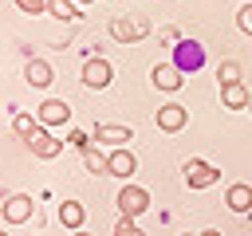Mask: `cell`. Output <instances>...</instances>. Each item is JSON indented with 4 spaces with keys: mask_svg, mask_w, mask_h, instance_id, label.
Segmentation results:
<instances>
[{
    "mask_svg": "<svg viewBox=\"0 0 252 236\" xmlns=\"http://www.w3.org/2000/svg\"><path fill=\"white\" fill-rule=\"evenodd\" d=\"M75 4H94V0H75Z\"/></svg>",
    "mask_w": 252,
    "mask_h": 236,
    "instance_id": "27",
    "label": "cell"
},
{
    "mask_svg": "<svg viewBox=\"0 0 252 236\" xmlns=\"http://www.w3.org/2000/svg\"><path fill=\"white\" fill-rule=\"evenodd\" d=\"M217 79H220V87H228V83H240V63L224 59V63H220V71H217Z\"/></svg>",
    "mask_w": 252,
    "mask_h": 236,
    "instance_id": "18",
    "label": "cell"
},
{
    "mask_svg": "<svg viewBox=\"0 0 252 236\" xmlns=\"http://www.w3.org/2000/svg\"><path fill=\"white\" fill-rule=\"evenodd\" d=\"M236 28H240L244 35H252V4H244V8H240V16H236Z\"/></svg>",
    "mask_w": 252,
    "mask_h": 236,
    "instance_id": "23",
    "label": "cell"
},
{
    "mask_svg": "<svg viewBox=\"0 0 252 236\" xmlns=\"http://www.w3.org/2000/svg\"><path fill=\"white\" fill-rule=\"evenodd\" d=\"M146 208H150V193H146L142 185H122V193H118V212H122L126 220H138Z\"/></svg>",
    "mask_w": 252,
    "mask_h": 236,
    "instance_id": "2",
    "label": "cell"
},
{
    "mask_svg": "<svg viewBox=\"0 0 252 236\" xmlns=\"http://www.w3.org/2000/svg\"><path fill=\"white\" fill-rule=\"evenodd\" d=\"M67 142H71L79 153H83V149H91V134H83V130H71V134H67Z\"/></svg>",
    "mask_w": 252,
    "mask_h": 236,
    "instance_id": "22",
    "label": "cell"
},
{
    "mask_svg": "<svg viewBox=\"0 0 252 236\" xmlns=\"http://www.w3.org/2000/svg\"><path fill=\"white\" fill-rule=\"evenodd\" d=\"M248 102H252V94H248L244 83H228V87H220V106H224V110H244Z\"/></svg>",
    "mask_w": 252,
    "mask_h": 236,
    "instance_id": "10",
    "label": "cell"
},
{
    "mask_svg": "<svg viewBox=\"0 0 252 236\" xmlns=\"http://www.w3.org/2000/svg\"><path fill=\"white\" fill-rule=\"evenodd\" d=\"M0 236H8V232H0Z\"/></svg>",
    "mask_w": 252,
    "mask_h": 236,
    "instance_id": "28",
    "label": "cell"
},
{
    "mask_svg": "<svg viewBox=\"0 0 252 236\" xmlns=\"http://www.w3.org/2000/svg\"><path fill=\"white\" fill-rule=\"evenodd\" d=\"M110 75H114V67H110L102 55H94V59H87V63H83V83H87L91 90L110 87Z\"/></svg>",
    "mask_w": 252,
    "mask_h": 236,
    "instance_id": "5",
    "label": "cell"
},
{
    "mask_svg": "<svg viewBox=\"0 0 252 236\" xmlns=\"http://www.w3.org/2000/svg\"><path fill=\"white\" fill-rule=\"evenodd\" d=\"M32 197L28 193H16V197H8L4 205H0V212H4V220L8 224H24V220H32Z\"/></svg>",
    "mask_w": 252,
    "mask_h": 236,
    "instance_id": "9",
    "label": "cell"
},
{
    "mask_svg": "<svg viewBox=\"0 0 252 236\" xmlns=\"http://www.w3.org/2000/svg\"><path fill=\"white\" fill-rule=\"evenodd\" d=\"M24 79H28L32 87H47V83L55 79V71H51V63H47V59H28V67H24Z\"/></svg>",
    "mask_w": 252,
    "mask_h": 236,
    "instance_id": "12",
    "label": "cell"
},
{
    "mask_svg": "<svg viewBox=\"0 0 252 236\" xmlns=\"http://www.w3.org/2000/svg\"><path fill=\"white\" fill-rule=\"evenodd\" d=\"M83 216H87V208H83L79 201H63V205H59V224H63V228L79 232V228H83Z\"/></svg>",
    "mask_w": 252,
    "mask_h": 236,
    "instance_id": "14",
    "label": "cell"
},
{
    "mask_svg": "<svg viewBox=\"0 0 252 236\" xmlns=\"http://www.w3.org/2000/svg\"><path fill=\"white\" fill-rule=\"evenodd\" d=\"M185 181H189V189H209L220 181V169H213L205 161H185Z\"/></svg>",
    "mask_w": 252,
    "mask_h": 236,
    "instance_id": "8",
    "label": "cell"
},
{
    "mask_svg": "<svg viewBox=\"0 0 252 236\" xmlns=\"http://www.w3.org/2000/svg\"><path fill=\"white\" fill-rule=\"evenodd\" d=\"M28 149H32V153H35L39 161H51V157H59V153H63V142H59L55 134H47V130L39 126V130H35V134L28 138Z\"/></svg>",
    "mask_w": 252,
    "mask_h": 236,
    "instance_id": "6",
    "label": "cell"
},
{
    "mask_svg": "<svg viewBox=\"0 0 252 236\" xmlns=\"http://www.w3.org/2000/svg\"><path fill=\"white\" fill-rule=\"evenodd\" d=\"M224 205H228L232 212H248V208H252V185H244V181L228 185V193H224Z\"/></svg>",
    "mask_w": 252,
    "mask_h": 236,
    "instance_id": "11",
    "label": "cell"
},
{
    "mask_svg": "<svg viewBox=\"0 0 252 236\" xmlns=\"http://www.w3.org/2000/svg\"><path fill=\"white\" fill-rule=\"evenodd\" d=\"M67 118H71V106L63 102V98H47V102H39L35 106V122L47 130V126H67Z\"/></svg>",
    "mask_w": 252,
    "mask_h": 236,
    "instance_id": "3",
    "label": "cell"
},
{
    "mask_svg": "<svg viewBox=\"0 0 252 236\" xmlns=\"http://www.w3.org/2000/svg\"><path fill=\"white\" fill-rule=\"evenodd\" d=\"M181 63L197 67V63H201V47H197V43H181Z\"/></svg>",
    "mask_w": 252,
    "mask_h": 236,
    "instance_id": "20",
    "label": "cell"
},
{
    "mask_svg": "<svg viewBox=\"0 0 252 236\" xmlns=\"http://www.w3.org/2000/svg\"><path fill=\"white\" fill-rule=\"evenodd\" d=\"M83 165H87L91 173H106V157H102L98 149H83Z\"/></svg>",
    "mask_w": 252,
    "mask_h": 236,
    "instance_id": "19",
    "label": "cell"
},
{
    "mask_svg": "<svg viewBox=\"0 0 252 236\" xmlns=\"http://www.w3.org/2000/svg\"><path fill=\"white\" fill-rule=\"evenodd\" d=\"M201 236H224V232H217V228H205V232H201Z\"/></svg>",
    "mask_w": 252,
    "mask_h": 236,
    "instance_id": "25",
    "label": "cell"
},
{
    "mask_svg": "<svg viewBox=\"0 0 252 236\" xmlns=\"http://www.w3.org/2000/svg\"><path fill=\"white\" fill-rule=\"evenodd\" d=\"M20 4V12H28V16H39V12H47V0H16Z\"/></svg>",
    "mask_w": 252,
    "mask_h": 236,
    "instance_id": "24",
    "label": "cell"
},
{
    "mask_svg": "<svg viewBox=\"0 0 252 236\" xmlns=\"http://www.w3.org/2000/svg\"><path fill=\"white\" fill-rule=\"evenodd\" d=\"M134 169H138V157H134L126 146H118V149L106 153V177H122V181H130Z\"/></svg>",
    "mask_w": 252,
    "mask_h": 236,
    "instance_id": "4",
    "label": "cell"
},
{
    "mask_svg": "<svg viewBox=\"0 0 252 236\" xmlns=\"http://www.w3.org/2000/svg\"><path fill=\"white\" fill-rule=\"evenodd\" d=\"M71 236H91V232H83V228H79V232H71Z\"/></svg>",
    "mask_w": 252,
    "mask_h": 236,
    "instance_id": "26",
    "label": "cell"
},
{
    "mask_svg": "<svg viewBox=\"0 0 252 236\" xmlns=\"http://www.w3.org/2000/svg\"><path fill=\"white\" fill-rule=\"evenodd\" d=\"M185 122H189V110H185L181 102H165V106H158V130L177 134V130H185Z\"/></svg>",
    "mask_w": 252,
    "mask_h": 236,
    "instance_id": "7",
    "label": "cell"
},
{
    "mask_svg": "<svg viewBox=\"0 0 252 236\" xmlns=\"http://www.w3.org/2000/svg\"><path fill=\"white\" fill-rule=\"evenodd\" d=\"M130 138H134V130H130V126H94V138H91V142H106V146H114V149H118V146H122V142H130Z\"/></svg>",
    "mask_w": 252,
    "mask_h": 236,
    "instance_id": "13",
    "label": "cell"
},
{
    "mask_svg": "<svg viewBox=\"0 0 252 236\" xmlns=\"http://www.w3.org/2000/svg\"><path fill=\"white\" fill-rule=\"evenodd\" d=\"M12 130H16V134L28 142V138L39 130V122H35V114H24V110H20V114H12Z\"/></svg>",
    "mask_w": 252,
    "mask_h": 236,
    "instance_id": "16",
    "label": "cell"
},
{
    "mask_svg": "<svg viewBox=\"0 0 252 236\" xmlns=\"http://www.w3.org/2000/svg\"><path fill=\"white\" fill-rule=\"evenodd\" d=\"M150 83H154L158 90H177V87H181V71H177V67H154V71H150Z\"/></svg>",
    "mask_w": 252,
    "mask_h": 236,
    "instance_id": "15",
    "label": "cell"
},
{
    "mask_svg": "<svg viewBox=\"0 0 252 236\" xmlns=\"http://www.w3.org/2000/svg\"><path fill=\"white\" fill-rule=\"evenodd\" d=\"M110 35L118 43H138V39L150 35V20L146 16H114L110 20Z\"/></svg>",
    "mask_w": 252,
    "mask_h": 236,
    "instance_id": "1",
    "label": "cell"
},
{
    "mask_svg": "<svg viewBox=\"0 0 252 236\" xmlns=\"http://www.w3.org/2000/svg\"><path fill=\"white\" fill-rule=\"evenodd\" d=\"M47 12L55 16V20H63V24H71L79 12H75V4L71 0H47Z\"/></svg>",
    "mask_w": 252,
    "mask_h": 236,
    "instance_id": "17",
    "label": "cell"
},
{
    "mask_svg": "<svg viewBox=\"0 0 252 236\" xmlns=\"http://www.w3.org/2000/svg\"><path fill=\"white\" fill-rule=\"evenodd\" d=\"M114 236H146V232H142L134 220H126V216H122V220L114 224Z\"/></svg>",
    "mask_w": 252,
    "mask_h": 236,
    "instance_id": "21",
    "label": "cell"
}]
</instances>
